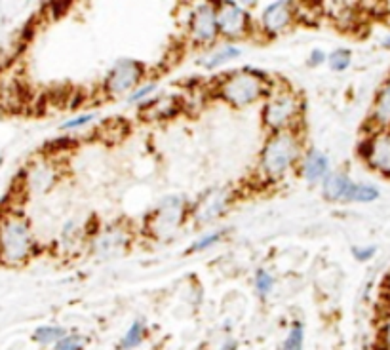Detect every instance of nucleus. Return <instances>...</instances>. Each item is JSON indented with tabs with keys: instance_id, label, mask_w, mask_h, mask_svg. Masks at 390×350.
I'll list each match as a JSON object with an SVG mask.
<instances>
[{
	"instance_id": "obj_1",
	"label": "nucleus",
	"mask_w": 390,
	"mask_h": 350,
	"mask_svg": "<svg viewBox=\"0 0 390 350\" xmlns=\"http://www.w3.org/2000/svg\"><path fill=\"white\" fill-rule=\"evenodd\" d=\"M303 147L296 130L271 133L261 151L259 168L266 181H278L288 175L290 170L301 162Z\"/></svg>"
},
{
	"instance_id": "obj_2",
	"label": "nucleus",
	"mask_w": 390,
	"mask_h": 350,
	"mask_svg": "<svg viewBox=\"0 0 390 350\" xmlns=\"http://www.w3.org/2000/svg\"><path fill=\"white\" fill-rule=\"evenodd\" d=\"M271 95V82L265 75L254 69L231 72L217 86V97L229 103L231 107L242 109L254 105L261 97Z\"/></svg>"
},
{
	"instance_id": "obj_3",
	"label": "nucleus",
	"mask_w": 390,
	"mask_h": 350,
	"mask_svg": "<svg viewBox=\"0 0 390 350\" xmlns=\"http://www.w3.org/2000/svg\"><path fill=\"white\" fill-rule=\"evenodd\" d=\"M303 111L301 99L291 89H280L269 95L263 107V124L271 133L293 130Z\"/></svg>"
},
{
	"instance_id": "obj_4",
	"label": "nucleus",
	"mask_w": 390,
	"mask_h": 350,
	"mask_svg": "<svg viewBox=\"0 0 390 350\" xmlns=\"http://www.w3.org/2000/svg\"><path fill=\"white\" fill-rule=\"evenodd\" d=\"M33 248L29 225L21 217H10L0 226V256L6 263H21Z\"/></svg>"
},
{
	"instance_id": "obj_5",
	"label": "nucleus",
	"mask_w": 390,
	"mask_h": 350,
	"mask_svg": "<svg viewBox=\"0 0 390 350\" xmlns=\"http://www.w3.org/2000/svg\"><path fill=\"white\" fill-rule=\"evenodd\" d=\"M143 75H145V67L141 61L120 60L111 67V71L107 72L103 89L111 97H119V95L128 94V92L131 94L141 82Z\"/></svg>"
},
{
	"instance_id": "obj_6",
	"label": "nucleus",
	"mask_w": 390,
	"mask_h": 350,
	"mask_svg": "<svg viewBox=\"0 0 390 350\" xmlns=\"http://www.w3.org/2000/svg\"><path fill=\"white\" fill-rule=\"evenodd\" d=\"M217 6V23L219 35L229 40H237L248 36L251 31V18L249 12L237 2H219Z\"/></svg>"
},
{
	"instance_id": "obj_7",
	"label": "nucleus",
	"mask_w": 390,
	"mask_h": 350,
	"mask_svg": "<svg viewBox=\"0 0 390 350\" xmlns=\"http://www.w3.org/2000/svg\"><path fill=\"white\" fill-rule=\"evenodd\" d=\"M189 36L198 46H207L217 40V6L215 4H198L190 12L189 18Z\"/></svg>"
},
{
	"instance_id": "obj_8",
	"label": "nucleus",
	"mask_w": 390,
	"mask_h": 350,
	"mask_svg": "<svg viewBox=\"0 0 390 350\" xmlns=\"http://www.w3.org/2000/svg\"><path fill=\"white\" fill-rule=\"evenodd\" d=\"M360 156L373 172L390 177V131H372L362 141Z\"/></svg>"
},
{
	"instance_id": "obj_9",
	"label": "nucleus",
	"mask_w": 390,
	"mask_h": 350,
	"mask_svg": "<svg viewBox=\"0 0 390 350\" xmlns=\"http://www.w3.org/2000/svg\"><path fill=\"white\" fill-rule=\"evenodd\" d=\"M297 18V4L293 2H286V0H278L272 2L269 6L263 8L259 18V25L263 33L269 36H276L284 33Z\"/></svg>"
},
{
	"instance_id": "obj_10",
	"label": "nucleus",
	"mask_w": 390,
	"mask_h": 350,
	"mask_svg": "<svg viewBox=\"0 0 390 350\" xmlns=\"http://www.w3.org/2000/svg\"><path fill=\"white\" fill-rule=\"evenodd\" d=\"M183 198H173V196L172 198H164L158 209L153 214V219H151L153 232H156L160 236H168L170 232L175 231L179 223L183 221Z\"/></svg>"
},
{
	"instance_id": "obj_11",
	"label": "nucleus",
	"mask_w": 390,
	"mask_h": 350,
	"mask_svg": "<svg viewBox=\"0 0 390 350\" xmlns=\"http://www.w3.org/2000/svg\"><path fill=\"white\" fill-rule=\"evenodd\" d=\"M301 175L307 179L308 183H322L331 173L330 158L318 151V148H308L305 151L301 162H299Z\"/></svg>"
},
{
	"instance_id": "obj_12",
	"label": "nucleus",
	"mask_w": 390,
	"mask_h": 350,
	"mask_svg": "<svg viewBox=\"0 0 390 350\" xmlns=\"http://www.w3.org/2000/svg\"><path fill=\"white\" fill-rule=\"evenodd\" d=\"M369 130L390 131V77L381 84L369 113Z\"/></svg>"
},
{
	"instance_id": "obj_13",
	"label": "nucleus",
	"mask_w": 390,
	"mask_h": 350,
	"mask_svg": "<svg viewBox=\"0 0 390 350\" xmlns=\"http://www.w3.org/2000/svg\"><path fill=\"white\" fill-rule=\"evenodd\" d=\"M229 202H231V198H229V192H227V190H210V192L202 198L200 202L196 204L195 219L198 221L200 225L217 219L219 215L225 212Z\"/></svg>"
},
{
	"instance_id": "obj_14",
	"label": "nucleus",
	"mask_w": 390,
	"mask_h": 350,
	"mask_svg": "<svg viewBox=\"0 0 390 350\" xmlns=\"http://www.w3.org/2000/svg\"><path fill=\"white\" fill-rule=\"evenodd\" d=\"M181 111V102L175 95H162V97H154L148 99L141 107L143 119L148 120H166L172 119Z\"/></svg>"
},
{
	"instance_id": "obj_15",
	"label": "nucleus",
	"mask_w": 390,
	"mask_h": 350,
	"mask_svg": "<svg viewBox=\"0 0 390 350\" xmlns=\"http://www.w3.org/2000/svg\"><path fill=\"white\" fill-rule=\"evenodd\" d=\"M352 179L343 172H331L327 177L322 181V195L330 202H345L352 187Z\"/></svg>"
},
{
	"instance_id": "obj_16",
	"label": "nucleus",
	"mask_w": 390,
	"mask_h": 350,
	"mask_svg": "<svg viewBox=\"0 0 390 350\" xmlns=\"http://www.w3.org/2000/svg\"><path fill=\"white\" fill-rule=\"evenodd\" d=\"M242 55V50L237 48L234 44H225V46H219L212 52H207L200 61H198V65L207 69V71H212V69H217V67L225 65L229 61L238 60Z\"/></svg>"
},
{
	"instance_id": "obj_17",
	"label": "nucleus",
	"mask_w": 390,
	"mask_h": 350,
	"mask_svg": "<svg viewBox=\"0 0 390 350\" xmlns=\"http://www.w3.org/2000/svg\"><path fill=\"white\" fill-rule=\"evenodd\" d=\"M379 189L377 187H373V185L367 183H352L350 187L349 195H347V200L345 202H362V204H369L375 202L379 198Z\"/></svg>"
},
{
	"instance_id": "obj_18",
	"label": "nucleus",
	"mask_w": 390,
	"mask_h": 350,
	"mask_svg": "<svg viewBox=\"0 0 390 350\" xmlns=\"http://www.w3.org/2000/svg\"><path fill=\"white\" fill-rule=\"evenodd\" d=\"M145 333H147V329H145V324H143V320H134L131 322V326L128 327V332L124 333V337L120 339V350H134L137 349L139 344L145 341Z\"/></svg>"
},
{
	"instance_id": "obj_19",
	"label": "nucleus",
	"mask_w": 390,
	"mask_h": 350,
	"mask_svg": "<svg viewBox=\"0 0 390 350\" xmlns=\"http://www.w3.org/2000/svg\"><path fill=\"white\" fill-rule=\"evenodd\" d=\"M67 332H65V327H61V326H40V327H36V332L35 335H33V339H35L36 343H40V344H55L60 343L61 339L65 337Z\"/></svg>"
},
{
	"instance_id": "obj_20",
	"label": "nucleus",
	"mask_w": 390,
	"mask_h": 350,
	"mask_svg": "<svg viewBox=\"0 0 390 350\" xmlns=\"http://www.w3.org/2000/svg\"><path fill=\"white\" fill-rule=\"evenodd\" d=\"M303 346H305V324L296 320L288 329L282 350H303Z\"/></svg>"
},
{
	"instance_id": "obj_21",
	"label": "nucleus",
	"mask_w": 390,
	"mask_h": 350,
	"mask_svg": "<svg viewBox=\"0 0 390 350\" xmlns=\"http://www.w3.org/2000/svg\"><path fill=\"white\" fill-rule=\"evenodd\" d=\"M128 238L122 231H105L99 236V240L95 242V248L103 249L105 253H109L111 249H119L120 246H126Z\"/></svg>"
},
{
	"instance_id": "obj_22",
	"label": "nucleus",
	"mask_w": 390,
	"mask_h": 350,
	"mask_svg": "<svg viewBox=\"0 0 390 350\" xmlns=\"http://www.w3.org/2000/svg\"><path fill=\"white\" fill-rule=\"evenodd\" d=\"M254 285L259 299H269V295L274 290V276L266 268H257L254 276Z\"/></svg>"
},
{
	"instance_id": "obj_23",
	"label": "nucleus",
	"mask_w": 390,
	"mask_h": 350,
	"mask_svg": "<svg viewBox=\"0 0 390 350\" xmlns=\"http://www.w3.org/2000/svg\"><path fill=\"white\" fill-rule=\"evenodd\" d=\"M227 231L223 229H217V231H210L206 234H202L198 240L193 242V246L189 248V253H196V251H206V249L213 248V246H217L223 238H225Z\"/></svg>"
},
{
	"instance_id": "obj_24",
	"label": "nucleus",
	"mask_w": 390,
	"mask_h": 350,
	"mask_svg": "<svg viewBox=\"0 0 390 350\" xmlns=\"http://www.w3.org/2000/svg\"><path fill=\"white\" fill-rule=\"evenodd\" d=\"M327 63L335 72L347 71L352 63V52L349 48H335L331 54H327Z\"/></svg>"
},
{
	"instance_id": "obj_25",
	"label": "nucleus",
	"mask_w": 390,
	"mask_h": 350,
	"mask_svg": "<svg viewBox=\"0 0 390 350\" xmlns=\"http://www.w3.org/2000/svg\"><path fill=\"white\" fill-rule=\"evenodd\" d=\"M156 82H145V84H139L134 92H131L130 95H128V103H145L153 97V94L156 92Z\"/></svg>"
},
{
	"instance_id": "obj_26",
	"label": "nucleus",
	"mask_w": 390,
	"mask_h": 350,
	"mask_svg": "<svg viewBox=\"0 0 390 350\" xmlns=\"http://www.w3.org/2000/svg\"><path fill=\"white\" fill-rule=\"evenodd\" d=\"M86 349V337L78 333H67L60 343L55 344V350H84Z\"/></svg>"
},
{
	"instance_id": "obj_27",
	"label": "nucleus",
	"mask_w": 390,
	"mask_h": 350,
	"mask_svg": "<svg viewBox=\"0 0 390 350\" xmlns=\"http://www.w3.org/2000/svg\"><path fill=\"white\" fill-rule=\"evenodd\" d=\"M95 120V113H84V114H78V116H75V119L67 120L65 124H61V130L63 131H72V130H80V128H84V126L92 124Z\"/></svg>"
},
{
	"instance_id": "obj_28",
	"label": "nucleus",
	"mask_w": 390,
	"mask_h": 350,
	"mask_svg": "<svg viewBox=\"0 0 390 350\" xmlns=\"http://www.w3.org/2000/svg\"><path fill=\"white\" fill-rule=\"evenodd\" d=\"M375 253H377V248H375V246H354V248H352V256H354L356 261L360 263L372 261L373 257H375Z\"/></svg>"
},
{
	"instance_id": "obj_29",
	"label": "nucleus",
	"mask_w": 390,
	"mask_h": 350,
	"mask_svg": "<svg viewBox=\"0 0 390 350\" xmlns=\"http://www.w3.org/2000/svg\"><path fill=\"white\" fill-rule=\"evenodd\" d=\"M327 63V54H325L322 48H314L313 52L308 54V65L310 67H320Z\"/></svg>"
},
{
	"instance_id": "obj_30",
	"label": "nucleus",
	"mask_w": 390,
	"mask_h": 350,
	"mask_svg": "<svg viewBox=\"0 0 390 350\" xmlns=\"http://www.w3.org/2000/svg\"><path fill=\"white\" fill-rule=\"evenodd\" d=\"M381 341H383L384 349L390 350V318L386 322H384L383 332H381Z\"/></svg>"
},
{
	"instance_id": "obj_31",
	"label": "nucleus",
	"mask_w": 390,
	"mask_h": 350,
	"mask_svg": "<svg viewBox=\"0 0 390 350\" xmlns=\"http://www.w3.org/2000/svg\"><path fill=\"white\" fill-rule=\"evenodd\" d=\"M219 350H238V341L229 335V337H225V341L221 343Z\"/></svg>"
},
{
	"instance_id": "obj_32",
	"label": "nucleus",
	"mask_w": 390,
	"mask_h": 350,
	"mask_svg": "<svg viewBox=\"0 0 390 350\" xmlns=\"http://www.w3.org/2000/svg\"><path fill=\"white\" fill-rule=\"evenodd\" d=\"M69 8H71V4H69V2H65V4H52V10H55V18L63 16V13H65Z\"/></svg>"
},
{
	"instance_id": "obj_33",
	"label": "nucleus",
	"mask_w": 390,
	"mask_h": 350,
	"mask_svg": "<svg viewBox=\"0 0 390 350\" xmlns=\"http://www.w3.org/2000/svg\"><path fill=\"white\" fill-rule=\"evenodd\" d=\"M384 291L390 295V273L386 274V278H384Z\"/></svg>"
},
{
	"instance_id": "obj_34",
	"label": "nucleus",
	"mask_w": 390,
	"mask_h": 350,
	"mask_svg": "<svg viewBox=\"0 0 390 350\" xmlns=\"http://www.w3.org/2000/svg\"><path fill=\"white\" fill-rule=\"evenodd\" d=\"M383 44H384V48H390V35L386 36V38H384V40H383Z\"/></svg>"
}]
</instances>
